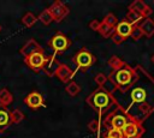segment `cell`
Returning a JSON list of instances; mask_svg holds the SVG:
<instances>
[{
    "label": "cell",
    "instance_id": "cell-1",
    "mask_svg": "<svg viewBox=\"0 0 154 138\" xmlns=\"http://www.w3.org/2000/svg\"><path fill=\"white\" fill-rule=\"evenodd\" d=\"M108 82L112 84L114 91L118 90L122 94H126L136 84L140 78V66L132 67L124 62L119 68L112 70L107 76Z\"/></svg>",
    "mask_w": 154,
    "mask_h": 138
},
{
    "label": "cell",
    "instance_id": "cell-2",
    "mask_svg": "<svg viewBox=\"0 0 154 138\" xmlns=\"http://www.w3.org/2000/svg\"><path fill=\"white\" fill-rule=\"evenodd\" d=\"M85 102L89 107H91L101 118V115H106L109 109L114 106L117 107L119 103L116 100L114 95L109 92L103 86H97L87 98Z\"/></svg>",
    "mask_w": 154,
    "mask_h": 138
},
{
    "label": "cell",
    "instance_id": "cell-3",
    "mask_svg": "<svg viewBox=\"0 0 154 138\" xmlns=\"http://www.w3.org/2000/svg\"><path fill=\"white\" fill-rule=\"evenodd\" d=\"M129 115L130 113H125L124 108L118 104L117 107H114L113 110H109L103 121H102V125L106 130H109V128H117V130H122L125 124L129 121Z\"/></svg>",
    "mask_w": 154,
    "mask_h": 138
},
{
    "label": "cell",
    "instance_id": "cell-4",
    "mask_svg": "<svg viewBox=\"0 0 154 138\" xmlns=\"http://www.w3.org/2000/svg\"><path fill=\"white\" fill-rule=\"evenodd\" d=\"M72 62L76 65V70L81 72H87L95 62L96 58L94 54H91L87 48L79 49L72 58Z\"/></svg>",
    "mask_w": 154,
    "mask_h": 138
},
{
    "label": "cell",
    "instance_id": "cell-5",
    "mask_svg": "<svg viewBox=\"0 0 154 138\" xmlns=\"http://www.w3.org/2000/svg\"><path fill=\"white\" fill-rule=\"evenodd\" d=\"M144 131L146 130L142 125V121L140 119L135 118L132 114L129 115V121L122 128L124 138H141L143 136Z\"/></svg>",
    "mask_w": 154,
    "mask_h": 138
},
{
    "label": "cell",
    "instance_id": "cell-6",
    "mask_svg": "<svg viewBox=\"0 0 154 138\" xmlns=\"http://www.w3.org/2000/svg\"><path fill=\"white\" fill-rule=\"evenodd\" d=\"M148 90L144 86H137L136 84L130 90V103L129 107L125 109V113H128L134 104H141V103H148L154 107V103H152L148 98Z\"/></svg>",
    "mask_w": 154,
    "mask_h": 138
},
{
    "label": "cell",
    "instance_id": "cell-7",
    "mask_svg": "<svg viewBox=\"0 0 154 138\" xmlns=\"http://www.w3.org/2000/svg\"><path fill=\"white\" fill-rule=\"evenodd\" d=\"M47 60H48V55H46L45 52L41 50V52H36V53H34V54L24 58V64L31 71H34V72L37 73V72H40V71L43 70Z\"/></svg>",
    "mask_w": 154,
    "mask_h": 138
},
{
    "label": "cell",
    "instance_id": "cell-8",
    "mask_svg": "<svg viewBox=\"0 0 154 138\" xmlns=\"http://www.w3.org/2000/svg\"><path fill=\"white\" fill-rule=\"evenodd\" d=\"M71 40L66 36V35H64L61 31H57L49 40H48V42H47V44L54 50V52H57V53H63V52H65L67 48H70V46H71Z\"/></svg>",
    "mask_w": 154,
    "mask_h": 138
},
{
    "label": "cell",
    "instance_id": "cell-9",
    "mask_svg": "<svg viewBox=\"0 0 154 138\" xmlns=\"http://www.w3.org/2000/svg\"><path fill=\"white\" fill-rule=\"evenodd\" d=\"M48 10H49V12H51V14H52L53 20L57 22V23L61 22V20L69 14V12H70L69 7H67L64 2H61V1H59V0L54 1V2L48 7Z\"/></svg>",
    "mask_w": 154,
    "mask_h": 138
},
{
    "label": "cell",
    "instance_id": "cell-10",
    "mask_svg": "<svg viewBox=\"0 0 154 138\" xmlns=\"http://www.w3.org/2000/svg\"><path fill=\"white\" fill-rule=\"evenodd\" d=\"M24 103L31 109H37V108L45 106V98L40 92L32 91L24 97Z\"/></svg>",
    "mask_w": 154,
    "mask_h": 138
},
{
    "label": "cell",
    "instance_id": "cell-11",
    "mask_svg": "<svg viewBox=\"0 0 154 138\" xmlns=\"http://www.w3.org/2000/svg\"><path fill=\"white\" fill-rule=\"evenodd\" d=\"M73 76H75V72L66 64H61V62H60V65L58 66V68H57V71L54 73V77H57L60 82L66 83V84L72 80Z\"/></svg>",
    "mask_w": 154,
    "mask_h": 138
},
{
    "label": "cell",
    "instance_id": "cell-12",
    "mask_svg": "<svg viewBox=\"0 0 154 138\" xmlns=\"http://www.w3.org/2000/svg\"><path fill=\"white\" fill-rule=\"evenodd\" d=\"M129 10H134V11H136V12H140L144 18H148V17L152 14V12H153L152 7L148 6V5H147L144 1H142V0H135V1H132V2L129 5Z\"/></svg>",
    "mask_w": 154,
    "mask_h": 138
},
{
    "label": "cell",
    "instance_id": "cell-13",
    "mask_svg": "<svg viewBox=\"0 0 154 138\" xmlns=\"http://www.w3.org/2000/svg\"><path fill=\"white\" fill-rule=\"evenodd\" d=\"M41 50H43V48L37 43V41H35L34 38H30V40L19 49V53H20L24 58H26V56H29V55H31V54H34V53H36V52H41Z\"/></svg>",
    "mask_w": 154,
    "mask_h": 138
},
{
    "label": "cell",
    "instance_id": "cell-14",
    "mask_svg": "<svg viewBox=\"0 0 154 138\" xmlns=\"http://www.w3.org/2000/svg\"><path fill=\"white\" fill-rule=\"evenodd\" d=\"M11 125V110L6 106L0 104V132H5Z\"/></svg>",
    "mask_w": 154,
    "mask_h": 138
},
{
    "label": "cell",
    "instance_id": "cell-15",
    "mask_svg": "<svg viewBox=\"0 0 154 138\" xmlns=\"http://www.w3.org/2000/svg\"><path fill=\"white\" fill-rule=\"evenodd\" d=\"M132 28H134V25H131V24L128 23L125 19H123V20L118 22V24L116 25L114 32H116L117 35H119L120 37H123L124 40H126V38L130 37L131 31H132Z\"/></svg>",
    "mask_w": 154,
    "mask_h": 138
},
{
    "label": "cell",
    "instance_id": "cell-16",
    "mask_svg": "<svg viewBox=\"0 0 154 138\" xmlns=\"http://www.w3.org/2000/svg\"><path fill=\"white\" fill-rule=\"evenodd\" d=\"M59 65H60V61L55 58V55H48V60H47V62H46V65H45L42 71L48 77H53Z\"/></svg>",
    "mask_w": 154,
    "mask_h": 138
},
{
    "label": "cell",
    "instance_id": "cell-17",
    "mask_svg": "<svg viewBox=\"0 0 154 138\" xmlns=\"http://www.w3.org/2000/svg\"><path fill=\"white\" fill-rule=\"evenodd\" d=\"M140 29L143 32V36L147 37H152L154 35V20L152 18H144L140 24H138Z\"/></svg>",
    "mask_w": 154,
    "mask_h": 138
},
{
    "label": "cell",
    "instance_id": "cell-18",
    "mask_svg": "<svg viewBox=\"0 0 154 138\" xmlns=\"http://www.w3.org/2000/svg\"><path fill=\"white\" fill-rule=\"evenodd\" d=\"M143 19H144V17L140 12H136L134 10H129L128 13H126V16H125V20L128 23H130L131 25H137V23L141 22V20H143Z\"/></svg>",
    "mask_w": 154,
    "mask_h": 138
},
{
    "label": "cell",
    "instance_id": "cell-19",
    "mask_svg": "<svg viewBox=\"0 0 154 138\" xmlns=\"http://www.w3.org/2000/svg\"><path fill=\"white\" fill-rule=\"evenodd\" d=\"M12 102H13V95L10 92L8 89L2 88V89L0 90V104L7 107V106H10Z\"/></svg>",
    "mask_w": 154,
    "mask_h": 138
},
{
    "label": "cell",
    "instance_id": "cell-20",
    "mask_svg": "<svg viewBox=\"0 0 154 138\" xmlns=\"http://www.w3.org/2000/svg\"><path fill=\"white\" fill-rule=\"evenodd\" d=\"M65 90H66V92H67L71 97H75V96H77V95L79 94V91H81V86H79L76 82L71 80L70 83H67V84H66Z\"/></svg>",
    "mask_w": 154,
    "mask_h": 138
},
{
    "label": "cell",
    "instance_id": "cell-21",
    "mask_svg": "<svg viewBox=\"0 0 154 138\" xmlns=\"http://www.w3.org/2000/svg\"><path fill=\"white\" fill-rule=\"evenodd\" d=\"M37 20H40L43 25H49V24L53 22V18H52V14H51V12H49L48 7H47V8H45V10L38 14Z\"/></svg>",
    "mask_w": 154,
    "mask_h": 138
},
{
    "label": "cell",
    "instance_id": "cell-22",
    "mask_svg": "<svg viewBox=\"0 0 154 138\" xmlns=\"http://www.w3.org/2000/svg\"><path fill=\"white\" fill-rule=\"evenodd\" d=\"M97 32H99L103 38H109V37L113 35L114 29H113V28H111V26H108L107 24H105V23H102V22H101V24H100V28H99Z\"/></svg>",
    "mask_w": 154,
    "mask_h": 138
},
{
    "label": "cell",
    "instance_id": "cell-23",
    "mask_svg": "<svg viewBox=\"0 0 154 138\" xmlns=\"http://www.w3.org/2000/svg\"><path fill=\"white\" fill-rule=\"evenodd\" d=\"M36 22H37V17H36L34 13H31V12H26V13L23 16V18H22V23H23L26 28H31Z\"/></svg>",
    "mask_w": 154,
    "mask_h": 138
},
{
    "label": "cell",
    "instance_id": "cell-24",
    "mask_svg": "<svg viewBox=\"0 0 154 138\" xmlns=\"http://www.w3.org/2000/svg\"><path fill=\"white\" fill-rule=\"evenodd\" d=\"M24 120V114L20 109H14V110H11V124L13 125H17L19 122H22Z\"/></svg>",
    "mask_w": 154,
    "mask_h": 138
},
{
    "label": "cell",
    "instance_id": "cell-25",
    "mask_svg": "<svg viewBox=\"0 0 154 138\" xmlns=\"http://www.w3.org/2000/svg\"><path fill=\"white\" fill-rule=\"evenodd\" d=\"M107 64H108V66L111 67V70H117V68H119V67L124 64V61H123L119 56H117V55H112V56L108 59Z\"/></svg>",
    "mask_w": 154,
    "mask_h": 138
},
{
    "label": "cell",
    "instance_id": "cell-26",
    "mask_svg": "<svg viewBox=\"0 0 154 138\" xmlns=\"http://www.w3.org/2000/svg\"><path fill=\"white\" fill-rule=\"evenodd\" d=\"M102 23H105V24H107L108 26H111V28H116V25L118 24V19H117V17L113 14V13H108V14H106L105 16V18L102 19Z\"/></svg>",
    "mask_w": 154,
    "mask_h": 138
},
{
    "label": "cell",
    "instance_id": "cell-27",
    "mask_svg": "<svg viewBox=\"0 0 154 138\" xmlns=\"http://www.w3.org/2000/svg\"><path fill=\"white\" fill-rule=\"evenodd\" d=\"M130 37H131L134 41H138L140 38H142V37H143V32H142V30L140 29L138 24H137V25H134V28H132V31H131V35H130Z\"/></svg>",
    "mask_w": 154,
    "mask_h": 138
},
{
    "label": "cell",
    "instance_id": "cell-28",
    "mask_svg": "<svg viewBox=\"0 0 154 138\" xmlns=\"http://www.w3.org/2000/svg\"><path fill=\"white\" fill-rule=\"evenodd\" d=\"M94 80H95V83L97 84V86H105L108 79H107V76H106V74H103V73H97V74L94 77Z\"/></svg>",
    "mask_w": 154,
    "mask_h": 138
},
{
    "label": "cell",
    "instance_id": "cell-29",
    "mask_svg": "<svg viewBox=\"0 0 154 138\" xmlns=\"http://www.w3.org/2000/svg\"><path fill=\"white\" fill-rule=\"evenodd\" d=\"M106 136L109 137V138H124L122 130H117V128H109V130H107Z\"/></svg>",
    "mask_w": 154,
    "mask_h": 138
},
{
    "label": "cell",
    "instance_id": "cell-30",
    "mask_svg": "<svg viewBox=\"0 0 154 138\" xmlns=\"http://www.w3.org/2000/svg\"><path fill=\"white\" fill-rule=\"evenodd\" d=\"M88 128L91 132H99V130H100V122H99V120H96V119L90 120L89 124H88Z\"/></svg>",
    "mask_w": 154,
    "mask_h": 138
},
{
    "label": "cell",
    "instance_id": "cell-31",
    "mask_svg": "<svg viewBox=\"0 0 154 138\" xmlns=\"http://www.w3.org/2000/svg\"><path fill=\"white\" fill-rule=\"evenodd\" d=\"M100 24H101V22H100V20L94 19V20H91V22L89 23V28H90L93 31H97V30H99V28H100Z\"/></svg>",
    "mask_w": 154,
    "mask_h": 138
},
{
    "label": "cell",
    "instance_id": "cell-32",
    "mask_svg": "<svg viewBox=\"0 0 154 138\" xmlns=\"http://www.w3.org/2000/svg\"><path fill=\"white\" fill-rule=\"evenodd\" d=\"M111 40H112L116 44H120V43H123V42L125 41L123 37H120V36H119V35H117L116 32H113V35L111 36Z\"/></svg>",
    "mask_w": 154,
    "mask_h": 138
},
{
    "label": "cell",
    "instance_id": "cell-33",
    "mask_svg": "<svg viewBox=\"0 0 154 138\" xmlns=\"http://www.w3.org/2000/svg\"><path fill=\"white\" fill-rule=\"evenodd\" d=\"M150 60H152V62H153V64H154V54H153V55H152V58H150Z\"/></svg>",
    "mask_w": 154,
    "mask_h": 138
},
{
    "label": "cell",
    "instance_id": "cell-34",
    "mask_svg": "<svg viewBox=\"0 0 154 138\" xmlns=\"http://www.w3.org/2000/svg\"><path fill=\"white\" fill-rule=\"evenodd\" d=\"M103 138H109V137H107V136H106V134H105V136H103Z\"/></svg>",
    "mask_w": 154,
    "mask_h": 138
},
{
    "label": "cell",
    "instance_id": "cell-35",
    "mask_svg": "<svg viewBox=\"0 0 154 138\" xmlns=\"http://www.w3.org/2000/svg\"><path fill=\"white\" fill-rule=\"evenodd\" d=\"M1 29H2V26H1V24H0V31H1Z\"/></svg>",
    "mask_w": 154,
    "mask_h": 138
},
{
    "label": "cell",
    "instance_id": "cell-36",
    "mask_svg": "<svg viewBox=\"0 0 154 138\" xmlns=\"http://www.w3.org/2000/svg\"><path fill=\"white\" fill-rule=\"evenodd\" d=\"M153 20H154V18H153Z\"/></svg>",
    "mask_w": 154,
    "mask_h": 138
}]
</instances>
